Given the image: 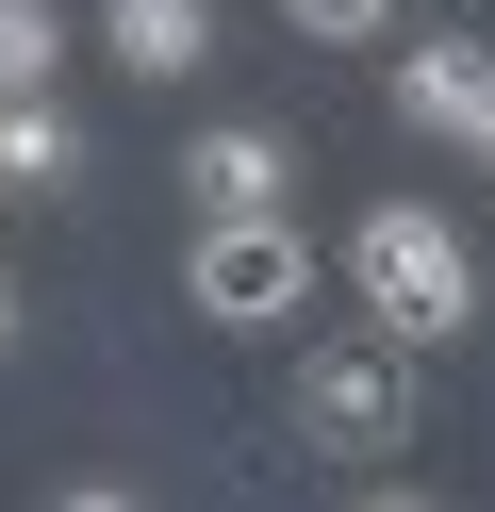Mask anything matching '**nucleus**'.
I'll return each mask as SVG.
<instances>
[{"instance_id":"obj_4","label":"nucleus","mask_w":495,"mask_h":512,"mask_svg":"<svg viewBox=\"0 0 495 512\" xmlns=\"http://www.w3.org/2000/svg\"><path fill=\"white\" fill-rule=\"evenodd\" d=\"M396 116H413V133H446V149H479V116H495V50H479V34H413V50H396Z\"/></svg>"},{"instance_id":"obj_1","label":"nucleus","mask_w":495,"mask_h":512,"mask_svg":"<svg viewBox=\"0 0 495 512\" xmlns=\"http://www.w3.org/2000/svg\"><path fill=\"white\" fill-rule=\"evenodd\" d=\"M347 298L380 314L396 347H462L479 331V248H462L429 199H380V215H347Z\"/></svg>"},{"instance_id":"obj_11","label":"nucleus","mask_w":495,"mask_h":512,"mask_svg":"<svg viewBox=\"0 0 495 512\" xmlns=\"http://www.w3.org/2000/svg\"><path fill=\"white\" fill-rule=\"evenodd\" d=\"M479 166H495V116H479Z\"/></svg>"},{"instance_id":"obj_10","label":"nucleus","mask_w":495,"mask_h":512,"mask_svg":"<svg viewBox=\"0 0 495 512\" xmlns=\"http://www.w3.org/2000/svg\"><path fill=\"white\" fill-rule=\"evenodd\" d=\"M0 347H17V281H0Z\"/></svg>"},{"instance_id":"obj_3","label":"nucleus","mask_w":495,"mask_h":512,"mask_svg":"<svg viewBox=\"0 0 495 512\" xmlns=\"http://www.w3.org/2000/svg\"><path fill=\"white\" fill-rule=\"evenodd\" d=\"M297 430L330 446V463H380V446H413V347H314L297 364Z\"/></svg>"},{"instance_id":"obj_2","label":"nucleus","mask_w":495,"mask_h":512,"mask_svg":"<svg viewBox=\"0 0 495 512\" xmlns=\"http://www.w3.org/2000/svg\"><path fill=\"white\" fill-rule=\"evenodd\" d=\"M314 281H330V248L297 232V199L281 215H198V248H182V298L215 314V331H297Z\"/></svg>"},{"instance_id":"obj_6","label":"nucleus","mask_w":495,"mask_h":512,"mask_svg":"<svg viewBox=\"0 0 495 512\" xmlns=\"http://www.w3.org/2000/svg\"><path fill=\"white\" fill-rule=\"evenodd\" d=\"M99 50L132 83H198L215 67V0H99Z\"/></svg>"},{"instance_id":"obj_9","label":"nucleus","mask_w":495,"mask_h":512,"mask_svg":"<svg viewBox=\"0 0 495 512\" xmlns=\"http://www.w3.org/2000/svg\"><path fill=\"white\" fill-rule=\"evenodd\" d=\"M281 34H297V50H380L396 0H281Z\"/></svg>"},{"instance_id":"obj_7","label":"nucleus","mask_w":495,"mask_h":512,"mask_svg":"<svg viewBox=\"0 0 495 512\" xmlns=\"http://www.w3.org/2000/svg\"><path fill=\"white\" fill-rule=\"evenodd\" d=\"M66 166H83V133H66L50 83H33V100H0V199H17V182H66Z\"/></svg>"},{"instance_id":"obj_8","label":"nucleus","mask_w":495,"mask_h":512,"mask_svg":"<svg viewBox=\"0 0 495 512\" xmlns=\"http://www.w3.org/2000/svg\"><path fill=\"white\" fill-rule=\"evenodd\" d=\"M50 67H66V0H0V100H33Z\"/></svg>"},{"instance_id":"obj_5","label":"nucleus","mask_w":495,"mask_h":512,"mask_svg":"<svg viewBox=\"0 0 495 512\" xmlns=\"http://www.w3.org/2000/svg\"><path fill=\"white\" fill-rule=\"evenodd\" d=\"M182 182H198V215H281L297 199V149L264 133V116H215V133L182 149Z\"/></svg>"}]
</instances>
